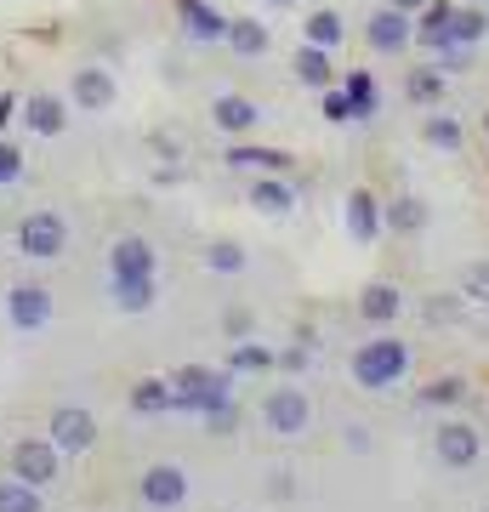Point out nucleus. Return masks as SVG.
Returning a JSON list of instances; mask_svg holds the SVG:
<instances>
[{
	"label": "nucleus",
	"mask_w": 489,
	"mask_h": 512,
	"mask_svg": "<svg viewBox=\"0 0 489 512\" xmlns=\"http://www.w3.org/2000/svg\"><path fill=\"white\" fill-rule=\"evenodd\" d=\"M347 376H353V387H364V393H387V387H399L404 376H410V342H399V336H370V342L353 348Z\"/></svg>",
	"instance_id": "obj_1"
},
{
	"label": "nucleus",
	"mask_w": 489,
	"mask_h": 512,
	"mask_svg": "<svg viewBox=\"0 0 489 512\" xmlns=\"http://www.w3.org/2000/svg\"><path fill=\"white\" fill-rule=\"evenodd\" d=\"M69 217L63 211H52V205H40V211H29V217L18 222V256L23 262H57V256L69 251Z\"/></svg>",
	"instance_id": "obj_2"
},
{
	"label": "nucleus",
	"mask_w": 489,
	"mask_h": 512,
	"mask_svg": "<svg viewBox=\"0 0 489 512\" xmlns=\"http://www.w3.org/2000/svg\"><path fill=\"white\" fill-rule=\"evenodd\" d=\"M57 313V296L46 279H18V285H6V325L23 330V336H40V330L52 325Z\"/></svg>",
	"instance_id": "obj_3"
},
{
	"label": "nucleus",
	"mask_w": 489,
	"mask_h": 512,
	"mask_svg": "<svg viewBox=\"0 0 489 512\" xmlns=\"http://www.w3.org/2000/svg\"><path fill=\"white\" fill-rule=\"evenodd\" d=\"M262 427H268L273 439H308L313 427V399L302 393V387H273L268 399H262Z\"/></svg>",
	"instance_id": "obj_4"
},
{
	"label": "nucleus",
	"mask_w": 489,
	"mask_h": 512,
	"mask_svg": "<svg viewBox=\"0 0 489 512\" xmlns=\"http://www.w3.org/2000/svg\"><path fill=\"white\" fill-rule=\"evenodd\" d=\"M228 387H234V376H228V370H211V365L171 370V399H177V410H194V416H200L205 404L228 399Z\"/></svg>",
	"instance_id": "obj_5"
},
{
	"label": "nucleus",
	"mask_w": 489,
	"mask_h": 512,
	"mask_svg": "<svg viewBox=\"0 0 489 512\" xmlns=\"http://www.w3.org/2000/svg\"><path fill=\"white\" fill-rule=\"evenodd\" d=\"M46 439L69 456H86L91 444H97V416H91L86 404H57L52 416H46Z\"/></svg>",
	"instance_id": "obj_6"
},
{
	"label": "nucleus",
	"mask_w": 489,
	"mask_h": 512,
	"mask_svg": "<svg viewBox=\"0 0 489 512\" xmlns=\"http://www.w3.org/2000/svg\"><path fill=\"white\" fill-rule=\"evenodd\" d=\"M57 473H63V450L52 439H18L12 444V478L35 484V490H52Z\"/></svg>",
	"instance_id": "obj_7"
},
{
	"label": "nucleus",
	"mask_w": 489,
	"mask_h": 512,
	"mask_svg": "<svg viewBox=\"0 0 489 512\" xmlns=\"http://www.w3.org/2000/svg\"><path fill=\"white\" fill-rule=\"evenodd\" d=\"M137 495H143L148 512H182V501H188V473H182L177 461H154L137 478Z\"/></svg>",
	"instance_id": "obj_8"
},
{
	"label": "nucleus",
	"mask_w": 489,
	"mask_h": 512,
	"mask_svg": "<svg viewBox=\"0 0 489 512\" xmlns=\"http://www.w3.org/2000/svg\"><path fill=\"white\" fill-rule=\"evenodd\" d=\"M433 456H438V467L467 473V467H478V456H484V439H478V427H472V421H438Z\"/></svg>",
	"instance_id": "obj_9"
},
{
	"label": "nucleus",
	"mask_w": 489,
	"mask_h": 512,
	"mask_svg": "<svg viewBox=\"0 0 489 512\" xmlns=\"http://www.w3.org/2000/svg\"><path fill=\"white\" fill-rule=\"evenodd\" d=\"M69 103L86 109V114H103V109L120 103V80H114L103 63H80V69L69 74Z\"/></svg>",
	"instance_id": "obj_10"
},
{
	"label": "nucleus",
	"mask_w": 489,
	"mask_h": 512,
	"mask_svg": "<svg viewBox=\"0 0 489 512\" xmlns=\"http://www.w3.org/2000/svg\"><path fill=\"white\" fill-rule=\"evenodd\" d=\"M18 126L29 131V137H63L69 131V97L57 92H35L18 103Z\"/></svg>",
	"instance_id": "obj_11"
},
{
	"label": "nucleus",
	"mask_w": 489,
	"mask_h": 512,
	"mask_svg": "<svg viewBox=\"0 0 489 512\" xmlns=\"http://www.w3.org/2000/svg\"><path fill=\"white\" fill-rule=\"evenodd\" d=\"M342 228L353 245H376L387 228H381V200H376V188H347V200H342Z\"/></svg>",
	"instance_id": "obj_12"
},
{
	"label": "nucleus",
	"mask_w": 489,
	"mask_h": 512,
	"mask_svg": "<svg viewBox=\"0 0 489 512\" xmlns=\"http://www.w3.org/2000/svg\"><path fill=\"white\" fill-rule=\"evenodd\" d=\"M251 211H262V217H290L296 205H302V188L290 183L285 171H256V183H251Z\"/></svg>",
	"instance_id": "obj_13"
},
{
	"label": "nucleus",
	"mask_w": 489,
	"mask_h": 512,
	"mask_svg": "<svg viewBox=\"0 0 489 512\" xmlns=\"http://www.w3.org/2000/svg\"><path fill=\"white\" fill-rule=\"evenodd\" d=\"M211 126L222 131V137H251L256 126H262V103L245 92H222L211 97Z\"/></svg>",
	"instance_id": "obj_14"
},
{
	"label": "nucleus",
	"mask_w": 489,
	"mask_h": 512,
	"mask_svg": "<svg viewBox=\"0 0 489 512\" xmlns=\"http://www.w3.org/2000/svg\"><path fill=\"white\" fill-rule=\"evenodd\" d=\"M177 18L188 29V40H200V46L228 40V12H222L217 0H177Z\"/></svg>",
	"instance_id": "obj_15"
},
{
	"label": "nucleus",
	"mask_w": 489,
	"mask_h": 512,
	"mask_svg": "<svg viewBox=\"0 0 489 512\" xmlns=\"http://www.w3.org/2000/svg\"><path fill=\"white\" fill-rule=\"evenodd\" d=\"M109 274H160V251L143 234H120L109 239Z\"/></svg>",
	"instance_id": "obj_16"
},
{
	"label": "nucleus",
	"mask_w": 489,
	"mask_h": 512,
	"mask_svg": "<svg viewBox=\"0 0 489 512\" xmlns=\"http://www.w3.org/2000/svg\"><path fill=\"white\" fill-rule=\"evenodd\" d=\"M109 296L120 313H148L160 302V274H109Z\"/></svg>",
	"instance_id": "obj_17"
},
{
	"label": "nucleus",
	"mask_w": 489,
	"mask_h": 512,
	"mask_svg": "<svg viewBox=\"0 0 489 512\" xmlns=\"http://www.w3.org/2000/svg\"><path fill=\"white\" fill-rule=\"evenodd\" d=\"M404 313V291L393 285V279H370L359 291V319L364 325H393Z\"/></svg>",
	"instance_id": "obj_18"
},
{
	"label": "nucleus",
	"mask_w": 489,
	"mask_h": 512,
	"mask_svg": "<svg viewBox=\"0 0 489 512\" xmlns=\"http://www.w3.org/2000/svg\"><path fill=\"white\" fill-rule=\"evenodd\" d=\"M410 40H416V29H410V12L387 6V12H376V18H370V46H376L381 57H387V52H404Z\"/></svg>",
	"instance_id": "obj_19"
},
{
	"label": "nucleus",
	"mask_w": 489,
	"mask_h": 512,
	"mask_svg": "<svg viewBox=\"0 0 489 512\" xmlns=\"http://www.w3.org/2000/svg\"><path fill=\"white\" fill-rule=\"evenodd\" d=\"M427 222H433V211H427L421 194H393L381 205V228H393V234H421Z\"/></svg>",
	"instance_id": "obj_20"
},
{
	"label": "nucleus",
	"mask_w": 489,
	"mask_h": 512,
	"mask_svg": "<svg viewBox=\"0 0 489 512\" xmlns=\"http://www.w3.org/2000/svg\"><path fill=\"white\" fill-rule=\"evenodd\" d=\"M131 410H137V416H165V410H177L171 376H137V382H131Z\"/></svg>",
	"instance_id": "obj_21"
},
{
	"label": "nucleus",
	"mask_w": 489,
	"mask_h": 512,
	"mask_svg": "<svg viewBox=\"0 0 489 512\" xmlns=\"http://www.w3.org/2000/svg\"><path fill=\"white\" fill-rule=\"evenodd\" d=\"M296 80H302V86H313V92H325V86H336V63H330V52L325 46H302V52H296Z\"/></svg>",
	"instance_id": "obj_22"
},
{
	"label": "nucleus",
	"mask_w": 489,
	"mask_h": 512,
	"mask_svg": "<svg viewBox=\"0 0 489 512\" xmlns=\"http://www.w3.org/2000/svg\"><path fill=\"white\" fill-rule=\"evenodd\" d=\"M404 97H410V103H421V109H438V103H444V69H438V63H421V69H410V80H404Z\"/></svg>",
	"instance_id": "obj_23"
},
{
	"label": "nucleus",
	"mask_w": 489,
	"mask_h": 512,
	"mask_svg": "<svg viewBox=\"0 0 489 512\" xmlns=\"http://www.w3.org/2000/svg\"><path fill=\"white\" fill-rule=\"evenodd\" d=\"M205 268H211V274H222V279H234V274H245V268H251V251H245L239 239H211V245H205Z\"/></svg>",
	"instance_id": "obj_24"
},
{
	"label": "nucleus",
	"mask_w": 489,
	"mask_h": 512,
	"mask_svg": "<svg viewBox=\"0 0 489 512\" xmlns=\"http://www.w3.org/2000/svg\"><path fill=\"white\" fill-rule=\"evenodd\" d=\"M222 160L239 165V171H290V154H279V148H256V143H234Z\"/></svg>",
	"instance_id": "obj_25"
},
{
	"label": "nucleus",
	"mask_w": 489,
	"mask_h": 512,
	"mask_svg": "<svg viewBox=\"0 0 489 512\" xmlns=\"http://www.w3.org/2000/svg\"><path fill=\"white\" fill-rule=\"evenodd\" d=\"M0 512H46V490L23 484V478H0Z\"/></svg>",
	"instance_id": "obj_26"
},
{
	"label": "nucleus",
	"mask_w": 489,
	"mask_h": 512,
	"mask_svg": "<svg viewBox=\"0 0 489 512\" xmlns=\"http://www.w3.org/2000/svg\"><path fill=\"white\" fill-rule=\"evenodd\" d=\"M228 46H234V57H262L268 52V29L256 18H228Z\"/></svg>",
	"instance_id": "obj_27"
},
{
	"label": "nucleus",
	"mask_w": 489,
	"mask_h": 512,
	"mask_svg": "<svg viewBox=\"0 0 489 512\" xmlns=\"http://www.w3.org/2000/svg\"><path fill=\"white\" fill-rule=\"evenodd\" d=\"M421 137H427L438 154H461V143H467V131H461V120H455V114H427Z\"/></svg>",
	"instance_id": "obj_28"
},
{
	"label": "nucleus",
	"mask_w": 489,
	"mask_h": 512,
	"mask_svg": "<svg viewBox=\"0 0 489 512\" xmlns=\"http://www.w3.org/2000/svg\"><path fill=\"white\" fill-rule=\"evenodd\" d=\"M228 370H239V376H245V370H279V353L245 336V342H234V353H228Z\"/></svg>",
	"instance_id": "obj_29"
},
{
	"label": "nucleus",
	"mask_w": 489,
	"mask_h": 512,
	"mask_svg": "<svg viewBox=\"0 0 489 512\" xmlns=\"http://www.w3.org/2000/svg\"><path fill=\"white\" fill-rule=\"evenodd\" d=\"M347 103H353V120H376V80H370V74H347Z\"/></svg>",
	"instance_id": "obj_30"
},
{
	"label": "nucleus",
	"mask_w": 489,
	"mask_h": 512,
	"mask_svg": "<svg viewBox=\"0 0 489 512\" xmlns=\"http://www.w3.org/2000/svg\"><path fill=\"white\" fill-rule=\"evenodd\" d=\"M308 40H313V46H325V52H336V46L347 40V23L336 18V12H313V18H308Z\"/></svg>",
	"instance_id": "obj_31"
},
{
	"label": "nucleus",
	"mask_w": 489,
	"mask_h": 512,
	"mask_svg": "<svg viewBox=\"0 0 489 512\" xmlns=\"http://www.w3.org/2000/svg\"><path fill=\"white\" fill-rule=\"evenodd\" d=\"M200 421H205V433H217V439H228V433H239V410H234V399H217V404H205V410H200Z\"/></svg>",
	"instance_id": "obj_32"
},
{
	"label": "nucleus",
	"mask_w": 489,
	"mask_h": 512,
	"mask_svg": "<svg viewBox=\"0 0 489 512\" xmlns=\"http://www.w3.org/2000/svg\"><path fill=\"white\" fill-rule=\"evenodd\" d=\"M23 177H29V160H23V148L0 137V188H18Z\"/></svg>",
	"instance_id": "obj_33"
},
{
	"label": "nucleus",
	"mask_w": 489,
	"mask_h": 512,
	"mask_svg": "<svg viewBox=\"0 0 489 512\" xmlns=\"http://www.w3.org/2000/svg\"><path fill=\"white\" fill-rule=\"evenodd\" d=\"M222 336H228V342H245V336H256V308H245V302L222 308Z\"/></svg>",
	"instance_id": "obj_34"
},
{
	"label": "nucleus",
	"mask_w": 489,
	"mask_h": 512,
	"mask_svg": "<svg viewBox=\"0 0 489 512\" xmlns=\"http://www.w3.org/2000/svg\"><path fill=\"white\" fill-rule=\"evenodd\" d=\"M461 296L467 302H489V262H467L461 268Z\"/></svg>",
	"instance_id": "obj_35"
},
{
	"label": "nucleus",
	"mask_w": 489,
	"mask_h": 512,
	"mask_svg": "<svg viewBox=\"0 0 489 512\" xmlns=\"http://www.w3.org/2000/svg\"><path fill=\"white\" fill-rule=\"evenodd\" d=\"M421 399L427 404H455V399H467V382H461V376H444V382L421 387Z\"/></svg>",
	"instance_id": "obj_36"
},
{
	"label": "nucleus",
	"mask_w": 489,
	"mask_h": 512,
	"mask_svg": "<svg viewBox=\"0 0 489 512\" xmlns=\"http://www.w3.org/2000/svg\"><path fill=\"white\" fill-rule=\"evenodd\" d=\"M325 120H336V126H342V120H353V103H347L342 86H325Z\"/></svg>",
	"instance_id": "obj_37"
},
{
	"label": "nucleus",
	"mask_w": 489,
	"mask_h": 512,
	"mask_svg": "<svg viewBox=\"0 0 489 512\" xmlns=\"http://www.w3.org/2000/svg\"><path fill=\"white\" fill-rule=\"evenodd\" d=\"M342 444L353 450V456H364V450H370V427H347V433H342Z\"/></svg>",
	"instance_id": "obj_38"
},
{
	"label": "nucleus",
	"mask_w": 489,
	"mask_h": 512,
	"mask_svg": "<svg viewBox=\"0 0 489 512\" xmlns=\"http://www.w3.org/2000/svg\"><path fill=\"white\" fill-rule=\"evenodd\" d=\"M18 103H23L18 92H0V131L12 126V120H18Z\"/></svg>",
	"instance_id": "obj_39"
},
{
	"label": "nucleus",
	"mask_w": 489,
	"mask_h": 512,
	"mask_svg": "<svg viewBox=\"0 0 489 512\" xmlns=\"http://www.w3.org/2000/svg\"><path fill=\"white\" fill-rule=\"evenodd\" d=\"M154 148H160V160H171V165L182 160V143H177V137H165V131L154 137Z\"/></svg>",
	"instance_id": "obj_40"
},
{
	"label": "nucleus",
	"mask_w": 489,
	"mask_h": 512,
	"mask_svg": "<svg viewBox=\"0 0 489 512\" xmlns=\"http://www.w3.org/2000/svg\"><path fill=\"white\" fill-rule=\"evenodd\" d=\"M279 370H308V348H290V353H279Z\"/></svg>",
	"instance_id": "obj_41"
},
{
	"label": "nucleus",
	"mask_w": 489,
	"mask_h": 512,
	"mask_svg": "<svg viewBox=\"0 0 489 512\" xmlns=\"http://www.w3.org/2000/svg\"><path fill=\"white\" fill-rule=\"evenodd\" d=\"M450 313H455V302H438V296L427 302V319H450Z\"/></svg>",
	"instance_id": "obj_42"
},
{
	"label": "nucleus",
	"mask_w": 489,
	"mask_h": 512,
	"mask_svg": "<svg viewBox=\"0 0 489 512\" xmlns=\"http://www.w3.org/2000/svg\"><path fill=\"white\" fill-rule=\"evenodd\" d=\"M387 6H399V12H427V0H387Z\"/></svg>",
	"instance_id": "obj_43"
},
{
	"label": "nucleus",
	"mask_w": 489,
	"mask_h": 512,
	"mask_svg": "<svg viewBox=\"0 0 489 512\" xmlns=\"http://www.w3.org/2000/svg\"><path fill=\"white\" fill-rule=\"evenodd\" d=\"M268 6H296V0H268Z\"/></svg>",
	"instance_id": "obj_44"
},
{
	"label": "nucleus",
	"mask_w": 489,
	"mask_h": 512,
	"mask_svg": "<svg viewBox=\"0 0 489 512\" xmlns=\"http://www.w3.org/2000/svg\"><path fill=\"white\" fill-rule=\"evenodd\" d=\"M484 137H489V114H484Z\"/></svg>",
	"instance_id": "obj_45"
}]
</instances>
